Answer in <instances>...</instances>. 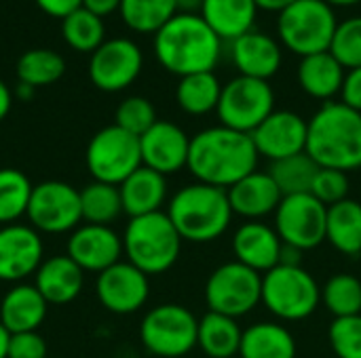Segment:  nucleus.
<instances>
[{
    "mask_svg": "<svg viewBox=\"0 0 361 358\" xmlns=\"http://www.w3.org/2000/svg\"><path fill=\"white\" fill-rule=\"evenodd\" d=\"M258 150L250 133L228 127H212L190 137L186 169L197 181L228 190L256 171Z\"/></svg>",
    "mask_w": 361,
    "mask_h": 358,
    "instance_id": "obj_1",
    "label": "nucleus"
},
{
    "mask_svg": "<svg viewBox=\"0 0 361 358\" xmlns=\"http://www.w3.org/2000/svg\"><path fill=\"white\" fill-rule=\"evenodd\" d=\"M220 51L222 40L197 13H178L154 34L159 63L180 78L214 72Z\"/></svg>",
    "mask_w": 361,
    "mask_h": 358,
    "instance_id": "obj_2",
    "label": "nucleus"
},
{
    "mask_svg": "<svg viewBox=\"0 0 361 358\" xmlns=\"http://www.w3.org/2000/svg\"><path fill=\"white\" fill-rule=\"evenodd\" d=\"M319 167L353 171L361 167V112L343 101H326L309 120L307 150Z\"/></svg>",
    "mask_w": 361,
    "mask_h": 358,
    "instance_id": "obj_3",
    "label": "nucleus"
},
{
    "mask_svg": "<svg viewBox=\"0 0 361 358\" xmlns=\"http://www.w3.org/2000/svg\"><path fill=\"white\" fill-rule=\"evenodd\" d=\"M167 215L182 241L201 245L220 238L228 230L235 213L226 190L197 181L173 194Z\"/></svg>",
    "mask_w": 361,
    "mask_h": 358,
    "instance_id": "obj_4",
    "label": "nucleus"
},
{
    "mask_svg": "<svg viewBox=\"0 0 361 358\" xmlns=\"http://www.w3.org/2000/svg\"><path fill=\"white\" fill-rule=\"evenodd\" d=\"M182 236L163 211L131 217L123 234V253L127 255V262L146 276L167 272L178 262Z\"/></svg>",
    "mask_w": 361,
    "mask_h": 358,
    "instance_id": "obj_5",
    "label": "nucleus"
},
{
    "mask_svg": "<svg viewBox=\"0 0 361 358\" xmlns=\"http://www.w3.org/2000/svg\"><path fill=\"white\" fill-rule=\"evenodd\" d=\"M336 25V15L326 0H296L277 17L281 44L300 57L330 51Z\"/></svg>",
    "mask_w": 361,
    "mask_h": 358,
    "instance_id": "obj_6",
    "label": "nucleus"
},
{
    "mask_svg": "<svg viewBox=\"0 0 361 358\" xmlns=\"http://www.w3.org/2000/svg\"><path fill=\"white\" fill-rule=\"evenodd\" d=\"M322 302V287L302 266H275L262 274V304L281 321L309 319Z\"/></svg>",
    "mask_w": 361,
    "mask_h": 358,
    "instance_id": "obj_7",
    "label": "nucleus"
},
{
    "mask_svg": "<svg viewBox=\"0 0 361 358\" xmlns=\"http://www.w3.org/2000/svg\"><path fill=\"white\" fill-rule=\"evenodd\" d=\"M197 331L199 319L188 308L180 304H161L144 317L140 340L154 357L180 358L197 346Z\"/></svg>",
    "mask_w": 361,
    "mask_h": 358,
    "instance_id": "obj_8",
    "label": "nucleus"
},
{
    "mask_svg": "<svg viewBox=\"0 0 361 358\" xmlns=\"http://www.w3.org/2000/svg\"><path fill=\"white\" fill-rule=\"evenodd\" d=\"M87 169L93 181L121 186L133 171L142 167L140 137L116 124L97 131L87 146Z\"/></svg>",
    "mask_w": 361,
    "mask_h": 358,
    "instance_id": "obj_9",
    "label": "nucleus"
},
{
    "mask_svg": "<svg viewBox=\"0 0 361 358\" xmlns=\"http://www.w3.org/2000/svg\"><path fill=\"white\" fill-rule=\"evenodd\" d=\"M216 112L222 127L252 135L275 112V93L269 80L237 76L222 87Z\"/></svg>",
    "mask_w": 361,
    "mask_h": 358,
    "instance_id": "obj_10",
    "label": "nucleus"
},
{
    "mask_svg": "<svg viewBox=\"0 0 361 358\" xmlns=\"http://www.w3.org/2000/svg\"><path fill=\"white\" fill-rule=\"evenodd\" d=\"M205 302L212 312L245 317L262 302V276L239 262L222 264L205 283Z\"/></svg>",
    "mask_w": 361,
    "mask_h": 358,
    "instance_id": "obj_11",
    "label": "nucleus"
},
{
    "mask_svg": "<svg viewBox=\"0 0 361 358\" xmlns=\"http://www.w3.org/2000/svg\"><path fill=\"white\" fill-rule=\"evenodd\" d=\"M27 219L34 230L47 234L74 232L82 222L80 190L66 181H42L34 186L27 205Z\"/></svg>",
    "mask_w": 361,
    "mask_h": 358,
    "instance_id": "obj_12",
    "label": "nucleus"
},
{
    "mask_svg": "<svg viewBox=\"0 0 361 358\" xmlns=\"http://www.w3.org/2000/svg\"><path fill=\"white\" fill-rule=\"evenodd\" d=\"M328 207L313 194L283 196L275 211V230L283 245L309 251L326 241Z\"/></svg>",
    "mask_w": 361,
    "mask_h": 358,
    "instance_id": "obj_13",
    "label": "nucleus"
},
{
    "mask_svg": "<svg viewBox=\"0 0 361 358\" xmlns=\"http://www.w3.org/2000/svg\"><path fill=\"white\" fill-rule=\"evenodd\" d=\"M144 65L140 46L129 38L104 40L99 49L91 53L89 78L106 93H116L135 82Z\"/></svg>",
    "mask_w": 361,
    "mask_h": 358,
    "instance_id": "obj_14",
    "label": "nucleus"
},
{
    "mask_svg": "<svg viewBox=\"0 0 361 358\" xmlns=\"http://www.w3.org/2000/svg\"><path fill=\"white\" fill-rule=\"evenodd\" d=\"M95 293L99 304L112 314L137 312L150 295L148 276L129 262H118L97 274Z\"/></svg>",
    "mask_w": 361,
    "mask_h": 358,
    "instance_id": "obj_15",
    "label": "nucleus"
},
{
    "mask_svg": "<svg viewBox=\"0 0 361 358\" xmlns=\"http://www.w3.org/2000/svg\"><path fill=\"white\" fill-rule=\"evenodd\" d=\"M44 255V245L32 226L8 224L0 228V281L17 283L36 274Z\"/></svg>",
    "mask_w": 361,
    "mask_h": 358,
    "instance_id": "obj_16",
    "label": "nucleus"
},
{
    "mask_svg": "<svg viewBox=\"0 0 361 358\" xmlns=\"http://www.w3.org/2000/svg\"><path fill=\"white\" fill-rule=\"evenodd\" d=\"M140 150L142 165L167 177L188 165L190 137L178 124L169 120H157L140 137Z\"/></svg>",
    "mask_w": 361,
    "mask_h": 358,
    "instance_id": "obj_17",
    "label": "nucleus"
},
{
    "mask_svg": "<svg viewBox=\"0 0 361 358\" xmlns=\"http://www.w3.org/2000/svg\"><path fill=\"white\" fill-rule=\"evenodd\" d=\"M82 272H104L121 262L123 236H118L110 226L82 224L68 238L66 253Z\"/></svg>",
    "mask_w": 361,
    "mask_h": 358,
    "instance_id": "obj_18",
    "label": "nucleus"
},
{
    "mask_svg": "<svg viewBox=\"0 0 361 358\" xmlns=\"http://www.w3.org/2000/svg\"><path fill=\"white\" fill-rule=\"evenodd\" d=\"M309 122L290 110H275L254 133L252 139L260 156L271 162L307 150Z\"/></svg>",
    "mask_w": 361,
    "mask_h": 358,
    "instance_id": "obj_19",
    "label": "nucleus"
},
{
    "mask_svg": "<svg viewBox=\"0 0 361 358\" xmlns=\"http://www.w3.org/2000/svg\"><path fill=\"white\" fill-rule=\"evenodd\" d=\"M283 243L275 228L262 222H247L243 224L233 236V253L235 262L264 274L279 266Z\"/></svg>",
    "mask_w": 361,
    "mask_h": 358,
    "instance_id": "obj_20",
    "label": "nucleus"
},
{
    "mask_svg": "<svg viewBox=\"0 0 361 358\" xmlns=\"http://www.w3.org/2000/svg\"><path fill=\"white\" fill-rule=\"evenodd\" d=\"M231 57L239 76L269 80L281 68V46L275 38L262 32H247L233 40Z\"/></svg>",
    "mask_w": 361,
    "mask_h": 358,
    "instance_id": "obj_21",
    "label": "nucleus"
},
{
    "mask_svg": "<svg viewBox=\"0 0 361 358\" xmlns=\"http://www.w3.org/2000/svg\"><path fill=\"white\" fill-rule=\"evenodd\" d=\"M231 209L235 215H241L250 222H256L260 217H267L269 213H275L283 194L273 181L269 173L254 171L235 186L226 190Z\"/></svg>",
    "mask_w": 361,
    "mask_h": 358,
    "instance_id": "obj_22",
    "label": "nucleus"
},
{
    "mask_svg": "<svg viewBox=\"0 0 361 358\" xmlns=\"http://www.w3.org/2000/svg\"><path fill=\"white\" fill-rule=\"evenodd\" d=\"M34 276V287L40 291L47 304L53 306L74 302L85 285V272L68 255H53L44 260Z\"/></svg>",
    "mask_w": 361,
    "mask_h": 358,
    "instance_id": "obj_23",
    "label": "nucleus"
},
{
    "mask_svg": "<svg viewBox=\"0 0 361 358\" xmlns=\"http://www.w3.org/2000/svg\"><path fill=\"white\" fill-rule=\"evenodd\" d=\"M47 310L49 304L34 285H15L0 302V323L11 335L38 331Z\"/></svg>",
    "mask_w": 361,
    "mask_h": 358,
    "instance_id": "obj_24",
    "label": "nucleus"
},
{
    "mask_svg": "<svg viewBox=\"0 0 361 358\" xmlns=\"http://www.w3.org/2000/svg\"><path fill=\"white\" fill-rule=\"evenodd\" d=\"M118 190L123 213L129 217H142L161 211L167 198V179L165 175L142 165L118 186Z\"/></svg>",
    "mask_w": 361,
    "mask_h": 358,
    "instance_id": "obj_25",
    "label": "nucleus"
},
{
    "mask_svg": "<svg viewBox=\"0 0 361 358\" xmlns=\"http://www.w3.org/2000/svg\"><path fill=\"white\" fill-rule=\"evenodd\" d=\"M258 4L254 0H203L201 17L220 40H237L252 32Z\"/></svg>",
    "mask_w": 361,
    "mask_h": 358,
    "instance_id": "obj_26",
    "label": "nucleus"
},
{
    "mask_svg": "<svg viewBox=\"0 0 361 358\" xmlns=\"http://www.w3.org/2000/svg\"><path fill=\"white\" fill-rule=\"evenodd\" d=\"M298 82L307 95L330 101L343 89L345 68L336 61V57L330 51L315 53L300 59Z\"/></svg>",
    "mask_w": 361,
    "mask_h": 358,
    "instance_id": "obj_27",
    "label": "nucleus"
},
{
    "mask_svg": "<svg viewBox=\"0 0 361 358\" xmlns=\"http://www.w3.org/2000/svg\"><path fill=\"white\" fill-rule=\"evenodd\" d=\"M241 358H296V340L279 323H258L243 331Z\"/></svg>",
    "mask_w": 361,
    "mask_h": 358,
    "instance_id": "obj_28",
    "label": "nucleus"
},
{
    "mask_svg": "<svg viewBox=\"0 0 361 358\" xmlns=\"http://www.w3.org/2000/svg\"><path fill=\"white\" fill-rule=\"evenodd\" d=\"M243 331L237 323V319H231L226 314L207 312L203 319H199V331H197V346L209 358H233L239 354Z\"/></svg>",
    "mask_w": 361,
    "mask_h": 358,
    "instance_id": "obj_29",
    "label": "nucleus"
},
{
    "mask_svg": "<svg viewBox=\"0 0 361 358\" xmlns=\"http://www.w3.org/2000/svg\"><path fill=\"white\" fill-rule=\"evenodd\" d=\"M326 241L343 255L361 253V205L353 198H345L328 207Z\"/></svg>",
    "mask_w": 361,
    "mask_h": 358,
    "instance_id": "obj_30",
    "label": "nucleus"
},
{
    "mask_svg": "<svg viewBox=\"0 0 361 358\" xmlns=\"http://www.w3.org/2000/svg\"><path fill=\"white\" fill-rule=\"evenodd\" d=\"M222 95V84L214 72H199L182 76L176 89L178 106L190 116H203L212 110H218Z\"/></svg>",
    "mask_w": 361,
    "mask_h": 358,
    "instance_id": "obj_31",
    "label": "nucleus"
},
{
    "mask_svg": "<svg viewBox=\"0 0 361 358\" xmlns=\"http://www.w3.org/2000/svg\"><path fill=\"white\" fill-rule=\"evenodd\" d=\"M322 167L307 154H294L281 160L271 162L269 175L277 184L283 196H294V194H311L313 179Z\"/></svg>",
    "mask_w": 361,
    "mask_h": 358,
    "instance_id": "obj_32",
    "label": "nucleus"
},
{
    "mask_svg": "<svg viewBox=\"0 0 361 358\" xmlns=\"http://www.w3.org/2000/svg\"><path fill=\"white\" fill-rule=\"evenodd\" d=\"M80 211L85 224L110 226L123 213V200L118 186L91 181L80 190Z\"/></svg>",
    "mask_w": 361,
    "mask_h": 358,
    "instance_id": "obj_33",
    "label": "nucleus"
},
{
    "mask_svg": "<svg viewBox=\"0 0 361 358\" xmlns=\"http://www.w3.org/2000/svg\"><path fill=\"white\" fill-rule=\"evenodd\" d=\"M121 17L133 32L157 34L178 15L176 0H121Z\"/></svg>",
    "mask_w": 361,
    "mask_h": 358,
    "instance_id": "obj_34",
    "label": "nucleus"
},
{
    "mask_svg": "<svg viewBox=\"0 0 361 358\" xmlns=\"http://www.w3.org/2000/svg\"><path fill=\"white\" fill-rule=\"evenodd\" d=\"M66 72V61L51 49L25 51L17 61V78L34 89L57 82Z\"/></svg>",
    "mask_w": 361,
    "mask_h": 358,
    "instance_id": "obj_35",
    "label": "nucleus"
},
{
    "mask_svg": "<svg viewBox=\"0 0 361 358\" xmlns=\"http://www.w3.org/2000/svg\"><path fill=\"white\" fill-rule=\"evenodd\" d=\"M32 181L19 169H0V224H15L19 217L27 215V205L32 198Z\"/></svg>",
    "mask_w": 361,
    "mask_h": 358,
    "instance_id": "obj_36",
    "label": "nucleus"
},
{
    "mask_svg": "<svg viewBox=\"0 0 361 358\" xmlns=\"http://www.w3.org/2000/svg\"><path fill=\"white\" fill-rule=\"evenodd\" d=\"M61 34L63 40L78 53H93L104 44L106 27L104 19L93 15L87 8H78L61 19Z\"/></svg>",
    "mask_w": 361,
    "mask_h": 358,
    "instance_id": "obj_37",
    "label": "nucleus"
},
{
    "mask_svg": "<svg viewBox=\"0 0 361 358\" xmlns=\"http://www.w3.org/2000/svg\"><path fill=\"white\" fill-rule=\"evenodd\" d=\"M322 302L336 317L361 314V281L351 274H336L322 287Z\"/></svg>",
    "mask_w": 361,
    "mask_h": 358,
    "instance_id": "obj_38",
    "label": "nucleus"
},
{
    "mask_svg": "<svg viewBox=\"0 0 361 358\" xmlns=\"http://www.w3.org/2000/svg\"><path fill=\"white\" fill-rule=\"evenodd\" d=\"M330 53L345 70L361 68V17L345 19L336 25Z\"/></svg>",
    "mask_w": 361,
    "mask_h": 358,
    "instance_id": "obj_39",
    "label": "nucleus"
},
{
    "mask_svg": "<svg viewBox=\"0 0 361 358\" xmlns=\"http://www.w3.org/2000/svg\"><path fill=\"white\" fill-rule=\"evenodd\" d=\"M157 120V110L146 97L123 99L114 114V124L135 137H142Z\"/></svg>",
    "mask_w": 361,
    "mask_h": 358,
    "instance_id": "obj_40",
    "label": "nucleus"
},
{
    "mask_svg": "<svg viewBox=\"0 0 361 358\" xmlns=\"http://www.w3.org/2000/svg\"><path fill=\"white\" fill-rule=\"evenodd\" d=\"M328 340L338 358H361V314L334 319Z\"/></svg>",
    "mask_w": 361,
    "mask_h": 358,
    "instance_id": "obj_41",
    "label": "nucleus"
},
{
    "mask_svg": "<svg viewBox=\"0 0 361 358\" xmlns=\"http://www.w3.org/2000/svg\"><path fill=\"white\" fill-rule=\"evenodd\" d=\"M311 194L326 207H332V205L345 200L347 194H349V177H347V173L322 167L317 171L315 179H313Z\"/></svg>",
    "mask_w": 361,
    "mask_h": 358,
    "instance_id": "obj_42",
    "label": "nucleus"
},
{
    "mask_svg": "<svg viewBox=\"0 0 361 358\" xmlns=\"http://www.w3.org/2000/svg\"><path fill=\"white\" fill-rule=\"evenodd\" d=\"M8 358H47V342L38 331L13 333L8 342Z\"/></svg>",
    "mask_w": 361,
    "mask_h": 358,
    "instance_id": "obj_43",
    "label": "nucleus"
},
{
    "mask_svg": "<svg viewBox=\"0 0 361 358\" xmlns=\"http://www.w3.org/2000/svg\"><path fill=\"white\" fill-rule=\"evenodd\" d=\"M343 103L353 108L355 112H361V68L349 70L345 74V82L341 89Z\"/></svg>",
    "mask_w": 361,
    "mask_h": 358,
    "instance_id": "obj_44",
    "label": "nucleus"
},
{
    "mask_svg": "<svg viewBox=\"0 0 361 358\" xmlns=\"http://www.w3.org/2000/svg\"><path fill=\"white\" fill-rule=\"evenodd\" d=\"M38 4V8L51 17L57 19H66L70 13L78 11L82 6V0H34Z\"/></svg>",
    "mask_w": 361,
    "mask_h": 358,
    "instance_id": "obj_45",
    "label": "nucleus"
},
{
    "mask_svg": "<svg viewBox=\"0 0 361 358\" xmlns=\"http://www.w3.org/2000/svg\"><path fill=\"white\" fill-rule=\"evenodd\" d=\"M82 8H87L93 15L104 19L106 15H110V13L121 8V0H82Z\"/></svg>",
    "mask_w": 361,
    "mask_h": 358,
    "instance_id": "obj_46",
    "label": "nucleus"
},
{
    "mask_svg": "<svg viewBox=\"0 0 361 358\" xmlns=\"http://www.w3.org/2000/svg\"><path fill=\"white\" fill-rule=\"evenodd\" d=\"M300 260H302V251H300V249L290 247V245H283V249H281V260H279L281 266H300Z\"/></svg>",
    "mask_w": 361,
    "mask_h": 358,
    "instance_id": "obj_47",
    "label": "nucleus"
},
{
    "mask_svg": "<svg viewBox=\"0 0 361 358\" xmlns=\"http://www.w3.org/2000/svg\"><path fill=\"white\" fill-rule=\"evenodd\" d=\"M11 106H13V93L11 89L6 87L4 80H0V122L6 118V114L11 112Z\"/></svg>",
    "mask_w": 361,
    "mask_h": 358,
    "instance_id": "obj_48",
    "label": "nucleus"
},
{
    "mask_svg": "<svg viewBox=\"0 0 361 358\" xmlns=\"http://www.w3.org/2000/svg\"><path fill=\"white\" fill-rule=\"evenodd\" d=\"M258 4V8L262 11H275V13H281L283 8H288L290 4H294L296 0H254Z\"/></svg>",
    "mask_w": 361,
    "mask_h": 358,
    "instance_id": "obj_49",
    "label": "nucleus"
},
{
    "mask_svg": "<svg viewBox=\"0 0 361 358\" xmlns=\"http://www.w3.org/2000/svg\"><path fill=\"white\" fill-rule=\"evenodd\" d=\"M176 2H178V13H195V11L201 13L203 6V0H176Z\"/></svg>",
    "mask_w": 361,
    "mask_h": 358,
    "instance_id": "obj_50",
    "label": "nucleus"
},
{
    "mask_svg": "<svg viewBox=\"0 0 361 358\" xmlns=\"http://www.w3.org/2000/svg\"><path fill=\"white\" fill-rule=\"evenodd\" d=\"M15 97L21 99V101L32 99V97H34V87H30V84H25V82H19L17 89H15Z\"/></svg>",
    "mask_w": 361,
    "mask_h": 358,
    "instance_id": "obj_51",
    "label": "nucleus"
},
{
    "mask_svg": "<svg viewBox=\"0 0 361 358\" xmlns=\"http://www.w3.org/2000/svg\"><path fill=\"white\" fill-rule=\"evenodd\" d=\"M8 342H11V333L0 323V358H8Z\"/></svg>",
    "mask_w": 361,
    "mask_h": 358,
    "instance_id": "obj_52",
    "label": "nucleus"
},
{
    "mask_svg": "<svg viewBox=\"0 0 361 358\" xmlns=\"http://www.w3.org/2000/svg\"><path fill=\"white\" fill-rule=\"evenodd\" d=\"M330 6H351V4H357L361 0H326Z\"/></svg>",
    "mask_w": 361,
    "mask_h": 358,
    "instance_id": "obj_53",
    "label": "nucleus"
}]
</instances>
